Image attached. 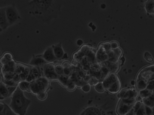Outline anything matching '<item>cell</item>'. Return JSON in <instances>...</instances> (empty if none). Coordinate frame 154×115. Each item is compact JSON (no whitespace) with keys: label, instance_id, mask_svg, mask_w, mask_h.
<instances>
[{"label":"cell","instance_id":"cell-43","mask_svg":"<svg viewBox=\"0 0 154 115\" xmlns=\"http://www.w3.org/2000/svg\"><path fill=\"white\" fill-rule=\"evenodd\" d=\"M71 73V67L64 68V74L69 76Z\"/></svg>","mask_w":154,"mask_h":115},{"label":"cell","instance_id":"cell-41","mask_svg":"<svg viewBox=\"0 0 154 115\" xmlns=\"http://www.w3.org/2000/svg\"><path fill=\"white\" fill-rule=\"evenodd\" d=\"M147 89L152 91L154 90V79L148 82Z\"/></svg>","mask_w":154,"mask_h":115},{"label":"cell","instance_id":"cell-14","mask_svg":"<svg viewBox=\"0 0 154 115\" xmlns=\"http://www.w3.org/2000/svg\"><path fill=\"white\" fill-rule=\"evenodd\" d=\"M48 63L43 58L42 55L34 56L31 59L29 64L35 67H43Z\"/></svg>","mask_w":154,"mask_h":115},{"label":"cell","instance_id":"cell-32","mask_svg":"<svg viewBox=\"0 0 154 115\" xmlns=\"http://www.w3.org/2000/svg\"><path fill=\"white\" fill-rule=\"evenodd\" d=\"M135 115H147L146 114V106L142 103L140 108L135 113Z\"/></svg>","mask_w":154,"mask_h":115},{"label":"cell","instance_id":"cell-7","mask_svg":"<svg viewBox=\"0 0 154 115\" xmlns=\"http://www.w3.org/2000/svg\"><path fill=\"white\" fill-rule=\"evenodd\" d=\"M138 78L144 80L148 83L150 80L154 79V65L144 68L139 73Z\"/></svg>","mask_w":154,"mask_h":115},{"label":"cell","instance_id":"cell-1","mask_svg":"<svg viewBox=\"0 0 154 115\" xmlns=\"http://www.w3.org/2000/svg\"><path fill=\"white\" fill-rule=\"evenodd\" d=\"M62 0H31L28 3L30 15L45 23H50L61 12Z\"/></svg>","mask_w":154,"mask_h":115},{"label":"cell","instance_id":"cell-28","mask_svg":"<svg viewBox=\"0 0 154 115\" xmlns=\"http://www.w3.org/2000/svg\"><path fill=\"white\" fill-rule=\"evenodd\" d=\"M27 66H24L21 64L16 63L15 69V73L20 75L22 74L25 71Z\"/></svg>","mask_w":154,"mask_h":115},{"label":"cell","instance_id":"cell-47","mask_svg":"<svg viewBox=\"0 0 154 115\" xmlns=\"http://www.w3.org/2000/svg\"><path fill=\"white\" fill-rule=\"evenodd\" d=\"M63 66L64 68L71 67V65L68 61H65L63 64Z\"/></svg>","mask_w":154,"mask_h":115},{"label":"cell","instance_id":"cell-23","mask_svg":"<svg viewBox=\"0 0 154 115\" xmlns=\"http://www.w3.org/2000/svg\"><path fill=\"white\" fill-rule=\"evenodd\" d=\"M142 102L146 106L153 108H154V96L152 94L149 97L142 98Z\"/></svg>","mask_w":154,"mask_h":115},{"label":"cell","instance_id":"cell-33","mask_svg":"<svg viewBox=\"0 0 154 115\" xmlns=\"http://www.w3.org/2000/svg\"><path fill=\"white\" fill-rule=\"evenodd\" d=\"M55 70L58 75L64 74V67L63 65L58 64L55 66Z\"/></svg>","mask_w":154,"mask_h":115},{"label":"cell","instance_id":"cell-45","mask_svg":"<svg viewBox=\"0 0 154 115\" xmlns=\"http://www.w3.org/2000/svg\"><path fill=\"white\" fill-rule=\"evenodd\" d=\"M146 114H147V115H152L153 110H152V108L146 106Z\"/></svg>","mask_w":154,"mask_h":115},{"label":"cell","instance_id":"cell-16","mask_svg":"<svg viewBox=\"0 0 154 115\" xmlns=\"http://www.w3.org/2000/svg\"><path fill=\"white\" fill-rule=\"evenodd\" d=\"M55 56L57 60H63L66 53L64 51L61 43L53 45L52 46Z\"/></svg>","mask_w":154,"mask_h":115},{"label":"cell","instance_id":"cell-9","mask_svg":"<svg viewBox=\"0 0 154 115\" xmlns=\"http://www.w3.org/2000/svg\"><path fill=\"white\" fill-rule=\"evenodd\" d=\"M95 58L97 62L102 63L108 61V56L102 43L99 46L98 50L96 51Z\"/></svg>","mask_w":154,"mask_h":115},{"label":"cell","instance_id":"cell-21","mask_svg":"<svg viewBox=\"0 0 154 115\" xmlns=\"http://www.w3.org/2000/svg\"><path fill=\"white\" fill-rule=\"evenodd\" d=\"M148 82L142 79H138L136 83V89L139 91L145 90L147 89Z\"/></svg>","mask_w":154,"mask_h":115},{"label":"cell","instance_id":"cell-27","mask_svg":"<svg viewBox=\"0 0 154 115\" xmlns=\"http://www.w3.org/2000/svg\"><path fill=\"white\" fill-rule=\"evenodd\" d=\"M84 115H101L100 111L94 108H88L85 111Z\"/></svg>","mask_w":154,"mask_h":115},{"label":"cell","instance_id":"cell-29","mask_svg":"<svg viewBox=\"0 0 154 115\" xmlns=\"http://www.w3.org/2000/svg\"><path fill=\"white\" fill-rule=\"evenodd\" d=\"M1 81L2 82L6 85L10 86H15L18 87L19 83L13 80H6L4 79L2 77V76H1Z\"/></svg>","mask_w":154,"mask_h":115},{"label":"cell","instance_id":"cell-15","mask_svg":"<svg viewBox=\"0 0 154 115\" xmlns=\"http://www.w3.org/2000/svg\"><path fill=\"white\" fill-rule=\"evenodd\" d=\"M16 63L14 60L8 63L6 65H2L1 67V74L2 75L7 73L15 72Z\"/></svg>","mask_w":154,"mask_h":115},{"label":"cell","instance_id":"cell-48","mask_svg":"<svg viewBox=\"0 0 154 115\" xmlns=\"http://www.w3.org/2000/svg\"><path fill=\"white\" fill-rule=\"evenodd\" d=\"M135 115V114L133 108L130 111L127 113L126 115Z\"/></svg>","mask_w":154,"mask_h":115},{"label":"cell","instance_id":"cell-34","mask_svg":"<svg viewBox=\"0 0 154 115\" xmlns=\"http://www.w3.org/2000/svg\"><path fill=\"white\" fill-rule=\"evenodd\" d=\"M95 90L99 92V93H102L105 92V89L104 86H103V83L99 82L97 84L95 85Z\"/></svg>","mask_w":154,"mask_h":115},{"label":"cell","instance_id":"cell-46","mask_svg":"<svg viewBox=\"0 0 154 115\" xmlns=\"http://www.w3.org/2000/svg\"><path fill=\"white\" fill-rule=\"evenodd\" d=\"M13 80H14L16 82L18 83H19V82H21L19 75H18V74H15V75L14 76V78H13Z\"/></svg>","mask_w":154,"mask_h":115},{"label":"cell","instance_id":"cell-8","mask_svg":"<svg viewBox=\"0 0 154 115\" xmlns=\"http://www.w3.org/2000/svg\"><path fill=\"white\" fill-rule=\"evenodd\" d=\"M121 99L126 100L133 98H137L138 97V92L137 90L133 88L124 89L119 93Z\"/></svg>","mask_w":154,"mask_h":115},{"label":"cell","instance_id":"cell-4","mask_svg":"<svg viewBox=\"0 0 154 115\" xmlns=\"http://www.w3.org/2000/svg\"><path fill=\"white\" fill-rule=\"evenodd\" d=\"M49 88V81L45 77L41 76L31 83L30 92L37 96L40 93L47 92Z\"/></svg>","mask_w":154,"mask_h":115},{"label":"cell","instance_id":"cell-26","mask_svg":"<svg viewBox=\"0 0 154 115\" xmlns=\"http://www.w3.org/2000/svg\"><path fill=\"white\" fill-rule=\"evenodd\" d=\"M0 115H18L14 112L9 105L5 103V108L2 112H0Z\"/></svg>","mask_w":154,"mask_h":115},{"label":"cell","instance_id":"cell-10","mask_svg":"<svg viewBox=\"0 0 154 115\" xmlns=\"http://www.w3.org/2000/svg\"><path fill=\"white\" fill-rule=\"evenodd\" d=\"M108 61L111 62H118L122 54V51L119 47L115 49H111L108 53Z\"/></svg>","mask_w":154,"mask_h":115},{"label":"cell","instance_id":"cell-5","mask_svg":"<svg viewBox=\"0 0 154 115\" xmlns=\"http://www.w3.org/2000/svg\"><path fill=\"white\" fill-rule=\"evenodd\" d=\"M5 8L6 15L10 26L16 24L21 21V15L15 5H9Z\"/></svg>","mask_w":154,"mask_h":115},{"label":"cell","instance_id":"cell-12","mask_svg":"<svg viewBox=\"0 0 154 115\" xmlns=\"http://www.w3.org/2000/svg\"><path fill=\"white\" fill-rule=\"evenodd\" d=\"M134 105H129V104H126L120 100L117 106V113L119 115H126L133 109Z\"/></svg>","mask_w":154,"mask_h":115},{"label":"cell","instance_id":"cell-13","mask_svg":"<svg viewBox=\"0 0 154 115\" xmlns=\"http://www.w3.org/2000/svg\"><path fill=\"white\" fill-rule=\"evenodd\" d=\"M42 56L48 63L52 62L57 60L55 56L52 46L47 48Z\"/></svg>","mask_w":154,"mask_h":115},{"label":"cell","instance_id":"cell-24","mask_svg":"<svg viewBox=\"0 0 154 115\" xmlns=\"http://www.w3.org/2000/svg\"><path fill=\"white\" fill-rule=\"evenodd\" d=\"M145 8L149 14H154V0H148V1L146 3Z\"/></svg>","mask_w":154,"mask_h":115},{"label":"cell","instance_id":"cell-11","mask_svg":"<svg viewBox=\"0 0 154 115\" xmlns=\"http://www.w3.org/2000/svg\"><path fill=\"white\" fill-rule=\"evenodd\" d=\"M10 26L6 13V8L0 9V29L1 32L6 30Z\"/></svg>","mask_w":154,"mask_h":115},{"label":"cell","instance_id":"cell-31","mask_svg":"<svg viewBox=\"0 0 154 115\" xmlns=\"http://www.w3.org/2000/svg\"><path fill=\"white\" fill-rule=\"evenodd\" d=\"M152 91L149 90L148 89H146L145 90H141L140 91L139 94L141 97L142 98H146V97H149L152 95Z\"/></svg>","mask_w":154,"mask_h":115},{"label":"cell","instance_id":"cell-39","mask_svg":"<svg viewBox=\"0 0 154 115\" xmlns=\"http://www.w3.org/2000/svg\"><path fill=\"white\" fill-rule=\"evenodd\" d=\"M37 97L39 100H42V101L45 100L47 97V92L40 93V94L37 95Z\"/></svg>","mask_w":154,"mask_h":115},{"label":"cell","instance_id":"cell-18","mask_svg":"<svg viewBox=\"0 0 154 115\" xmlns=\"http://www.w3.org/2000/svg\"><path fill=\"white\" fill-rule=\"evenodd\" d=\"M101 65L106 67L110 73H116L118 72L119 69L120 64L119 62L117 63L111 62L108 61L104 62L101 63Z\"/></svg>","mask_w":154,"mask_h":115},{"label":"cell","instance_id":"cell-42","mask_svg":"<svg viewBox=\"0 0 154 115\" xmlns=\"http://www.w3.org/2000/svg\"><path fill=\"white\" fill-rule=\"evenodd\" d=\"M90 83L89 84L91 85H96V84L99 82V81L95 77H93L92 78H91L90 80Z\"/></svg>","mask_w":154,"mask_h":115},{"label":"cell","instance_id":"cell-44","mask_svg":"<svg viewBox=\"0 0 154 115\" xmlns=\"http://www.w3.org/2000/svg\"><path fill=\"white\" fill-rule=\"evenodd\" d=\"M110 43H111V47L112 49H117L119 48V43L117 42H112Z\"/></svg>","mask_w":154,"mask_h":115},{"label":"cell","instance_id":"cell-22","mask_svg":"<svg viewBox=\"0 0 154 115\" xmlns=\"http://www.w3.org/2000/svg\"><path fill=\"white\" fill-rule=\"evenodd\" d=\"M31 83L26 81H21L19 83L18 87L23 91L30 92V86Z\"/></svg>","mask_w":154,"mask_h":115},{"label":"cell","instance_id":"cell-35","mask_svg":"<svg viewBox=\"0 0 154 115\" xmlns=\"http://www.w3.org/2000/svg\"><path fill=\"white\" fill-rule=\"evenodd\" d=\"M6 86H7L8 90L9 96V97H10L11 96H12L13 93L15 92V91L16 89H17V87H15V86H7V85H6Z\"/></svg>","mask_w":154,"mask_h":115},{"label":"cell","instance_id":"cell-3","mask_svg":"<svg viewBox=\"0 0 154 115\" xmlns=\"http://www.w3.org/2000/svg\"><path fill=\"white\" fill-rule=\"evenodd\" d=\"M102 83L105 89L111 94H118L120 91L121 82L116 73H110Z\"/></svg>","mask_w":154,"mask_h":115},{"label":"cell","instance_id":"cell-6","mask_svg":"<svg viewBox=\"0 0 154 115\" xmlns=\"http://www.w3.org/2000/svg\"><path fill=\"white\" fill-rule=\"evenodd\" d=\"M55 66L53 63H49L43 67V76L49 81H58V75L56 73Z\"/></svg>","mask_w":154,"mask_h":115},{"label":"cell","instance_id":"cell-49","mask_svg":"<svg viewBox=\"0 0 154 115\" xmlns=\"http://www.w3.org/2000/svg\"><path fill=\"white\" fill-rule=\"evenodd\" d=\"M125 58H124V57H122V58L120 60V62H119V63L120 66H122V65H123L124 62H125Z\"/></svg>","mask_w":154,"mask_h":115},{"label":"cell","instance_id":"cell-37","mask_svg":"<svg viewBox=\"0 0 154 115\" xmlns=\"http://www.w3.org/2000/svg\"><path fill=\"white\" fill-rule=\"evenodd\" d=\"M144 58L147 61L150 62H151L154 60L151 55L148 52H145L144 54Z\"/></svg>","mask_w":154,"mask_h":115},{"label":"cell","instance_id":"cell-20","mask_svg":"<svg viewBox=\"0 0 154 115\" xmlns=\"http://www.w3.org/2000/svg\"><path fill=\"white\" fill-rule=\"evenodd\" d=\"M13 57L12 54L10 53H6L3 55V56L1 57L0 60V62L1 65H6L8 63L13 61Z\"/></svg>","mask_w":154,"mask_h":115},{"label":"cell","instance_id":"cell-25","mask_svg":"<svg viewBox=\"0 0 154 115\" xmlns=\"http://www.w3.org/2000/svg\"><path fill=\"white\" fill-rule=\"evenodd\" d=\"M69 80V76L65 74L58 75V81L59 83L63 87L66 88L67 82Z\"/></svg>","mask_w":154,"mask_h":115},{"label":"cell","instance_id":"cell-40","mask_svg":"<svg viewBox=\"0 0 154 115\" xmlns=\"http://www.w3.org/2000/svg\"><path fill=\"white\" fill-rule=\"evenodd\" d=\"M102 45H103V47L104 48L105 50L107 53H108L109 51L111 50V43L109 42H106L105 43H102Z\"/></svg>","mask_w":154,"mask_h":115},{"label":"cell","instance_id":"cell-51","mask_svg":"<svg viewBox=\"0 0 154 115\" xmlns=\"http://www.w3.org/2000/svg\"><path fill=\"white\" fill-rule=\"evenodd\" d=\"M152 110H153V114H152V115H154V108H152Z\"/></svg>","mask_w":154,"mask_h":115},{"label":"cell","instance_id":"cell-50","mask_svg":"<svg viewBox=\"0 0 154 115\" xmlns=\"http://www.w3.org/2000/svg\"><path fill=\"white\" fill-rule=\"evenodd\" d=\"M131 85H133V86H134L136 84L135 81H132L131 82Z\"/></svg>","mask_w":154,"mask_h":115},{"label":"cell","instance_id":"cell-17","mask_svg":"<svg viewBox=\"0 0 154 115\" xmlns=\"http://www.w3.org/2000/svg\"><path fill=\"white\" fill-rule=\"evenodd\" d=\"M39 76V71L38 68L33 67L30 68L29 75L27 77L26 81L29 83L33 82L40 77Z\"/></svg>","mask_w":154,"mask_h":115},{"label":"cell","instance_id":"cell-38","mask_svg":"<svg viewBox=\"0 0 154 115\" xmlns=\"http://www.w3.org/2000/svg\"><path fill=\"white\" fill-rule=\"evenodd\" d=\"M91 85L89 84H84L81 87V89L83 92L85 93L89 92L91 90Z\"/></svg>","mask_w":154,"mask_h":115},{"label":"cell","instance_id":"cell-2","mask_svg":"<svg viewBox=\"0 0 154 115\" xmlns=\"http://www.w3.org/2000/svg\"><path fill=\"white\" fill-rule=\"evenodd\" d=\"M24 91L17 87L11 96L10 107L18 115H25L31 100L24 96Z\"/></svg>","mask_w":154,"mask_h":115},{"label":"cell","instance_id":"cell-36","mask_svg":"<svg viewBox=\"0 0 154 115\" xmlns=\"http://www.w3.org/2000/svg\"><path fill=\"white\" fill-rule=\"evenodd\" d=\"M142 103H143L142 101H136L135 104L134 105L133 108L135 114L136 112L138 110V109L140 108V107L141 106V104H142Z\"/></svg>","mask_w":154,"mask_h":115},{"label":"cell","instance_id":"cell-19","mask_svg":"<svg viewBox=\"0 0 154 115\" xmlns=\"http://www.w3.org/2000/svg\"><path fill=\"white\" fill-rule=\"evenodd\" d=\"M9 97V92L6 85L2 82L0 83V99L1 100H4L5 98Z\"/></svg>","mask_w":154,"mask_h":115},{"label":"cell","instance_id":"cell-30","mask_svg":"<svg viewBox=\"0 0 154 115\" xmlns=\"http://www.w3.org/2000/svg\"><path fill=\"white\" fill-rule=\"evenodd\" d=\"M76 88H77V85H76V83H75L72 80L69 79L66 86V89H67V90L71 92V91H74Z\"/></svg>","mask_w":154,"mask_h":115}]
</instances>
